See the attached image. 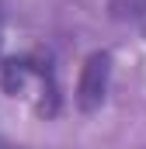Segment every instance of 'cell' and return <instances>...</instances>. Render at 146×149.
I'll return each mask as SVG.
<instances>
[{"label":"cell","instance_id":"277c9868","mask_svg":"<svg viewBox=\"0 0 146 149\" xmlns=\"http://www.w3.org/2000/svg\"><path fill=\"white\" fill-rule=\"evenodd\" d=\"M0 149H25V146H18V142H11V139H4V135H0Z\"/></svg>","mask_w":146,"mask_h":149},{"label":"cell","instance_id":"6da1fadb","mask_svg":"<svg viewBox=\"0 0 146 149\" xmlns=\"http://www.w3.org/2000/svg\"><path fill=\"white\" fill-rule=\"evenodd\" d=\"M0 83H4L7 97L28 104L38 118H56L59 114V83H56L49 59H42V56L7 59L4 70H0Z\"/></svg>","mask_w":146,"mask_h":149},{"label":"cell","instance_id":"7a4b0ae2","mask_svg":"<svg viewBox=\"0 0 146 149\" xmlns=\"http://www.w3.org/2000/svg\"><path fill=\"white\" fill-rule=\"evenodd\" d=\"M108 80H111V56L108 52H94V56L84 63L80 87H77V104H80L84 111L101 108V101H105V94H108Z\"/></svg>","mask_w":146,"mask_h":149},{"label":"cell","instance_id":"3957f363","mask_svg":"<svg viewBox=\"0 0 146 149\" xmlns=\"http://www.w3.org/2000/svg\"><path fill=\"white\" fill-rule=\"evenodd\" d=\"M111 7H115V17L132 21V24L146 28V0H115Z\"/></svg>","mask_w":146,"mask_h":149}]
</instances>
